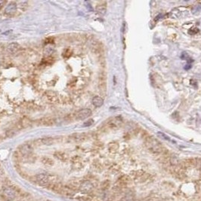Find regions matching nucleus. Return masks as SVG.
<instances>
[{
	"label": "nucleus",
	"mask_w": 201,
	"mask_h": 201,
	"mask_svg": "<svg viewBox=\"0 0 201 201\" xmlns=\"http://www.w3.org/2000/svg\"><path fill=\"white\" fill-rule=\"evenodd\" d=\"M146 148L147 150L154 154H164L166 148L163 146L160 142L153 136H147L144 140Z\"/></svg>",
	"instance_id": "obj_1"
},
{
	"label": "nucleus",
	"mask_w": 201,
	"mask_h": 201,
	"mask_svg": "<svg viewBox=\"0 0 201 201\" xmlns=\"http://www.w3.org/2000/svg\"><path fill=\"white\" fill-rule=\"evenodd\" d=\"M132 177L133 178V180L136 181H138L139 183H144L146 181L148 180L150 178V175L146 173L143 170H136L131 173Z\"/></svg>",
	"instance_id": "obj_2"
},
{
	"label": "nucleus",
	"mask_w": 201,
	"mask_h": 201,
	"mask_svg": "<svg viewBox=\"0 0 201 201\" xmlns=\"http://www.w3.org/2000/svg\"><path fill=\"white\" fill-rule=\"evenodd\" d=\"M150 80L151 82L152 86H153L156 88H160L163 86V81L162 79L161 76L157 72H153L150 75Z\"/></svg>",
	"instance_id": "obj_3"
},
{
	"label": "nucleus",
	"mask_w": 201,
	"mask_h": 201,
	"mask_svg": "<svg viewBox=\"0 0 201 201\" xmlns=\"http://www.w3.org/2000/svg\"><path fill=\"white\" fill-rule=\"evenodd\" d=\"M123 119L120 117H112L108 121V125L110 128L111 129H119L123 125Z\"/></svg>",
	"instance_id": "obj_4"
},
{
	"label": "nucleus",
	"mask_w": 201,
	"mask_h": 201,
	"mask_svg": "<svg viewBox=\"0 0 201 201\" xmlns=\"http://www.w3.org/2000/svg\"><path fill=\"white\" fill-rule=\"evenodd\" d=\"M132 182V179L131 176L128 175H121L119 179H117V185L121 188H125L131 185Z\"/></svg>",
	"instance_id": "obj_5"
},
{
	"label": "nucleus",
	"mask_w": 201,
	"mask_h": 201,
	"mask_svg": "<svg viewBox=\"0 0 201 201\" xmlns=\"http://www.w3.org/2000/svg\"><path fill=\"white\" fill-rule=\"evenodd\" d=\"M3 197L7 200H13L16 197V191L12 187H6L3 190Z\"/></svg>",
	"instance_id": "obj_6"
},
{
	"label": "nucleus",
	"mask_w": 201,
	"mask_h": 201,
	"mask_svg": "<svg viewBox=\"0 0 201 201\" xmlns=\"http://www.w3.org/2000/svg\"><path fill=\"white\" fill-rule=\"evenodd\" d=\"M98 88L100 93L102 95H105L107 92V82H106V76L104 74H101L98 80Z\"/></svg>",
	"instance_id": "obj_7"
},
{
	"label": "nucleus",
	"mask_w": 201,
	"mask_h": 201,
	"mask_svg": "<svg viewBox=\"0 0 201 201\" xmlns=\"http://www.w3.org/2000/svg\"><path fill=\"white\" fill-rule=\"evenodd\" d=\"M93 188H94L93 184H92V182H91L90 181H84L80 183V191H82V192L89 193V192H91V191L93 190Z\"/></svg>",
	"instance_id": "obj_8"
},
{
	"label": "nucleus",
	"mask_w": 201,
	"mask_h": 201,
	"mask_svg": "<svg viewBox=\"0 0 201 201\" xmlns=\"http://www.w3.org/2000/svg\"><path fill=\"white\" fill-rule=\"evenodd\" d=\"M36 181L40 185L45 186L49 183V177L46 173H40L36 175Z\"/></svg>",
	"instance_id": "obj_9"
},
{
	"label": "nucleus",
	"mask_w": 201,
	"mask_h": 201,
	"mask_svg": "<svg viewBox=\"0 0 201 201\" xmlns=\"http://www.w3.org/2000/svg\"><path fill=\"white\" fill-rule=\"evenodd\" d=\"M91 115L92 111L89 109H82L76 113V117L80 120H84L91 116Z\"/></svg>",
	"instance_id": "obj_10"
},
{
	"label": "nucleus",
	"mask_w": 201,
	"mask_h": 201,
	"mask_svg": "<svg viewBox=\"0 0 201 201\" xmlns=\"http://www.w3.org/2000/svg\"><path fill=\"white\" fill-rule=\"evenodd\" d=\"M19 151H20L22 155L27 156L30 155V154L33 152V148L29 144H24V145H22L20 146Z\"/></svg>",
	"instance_id": "obj_11"
},
{
	"label": "nucleus",
	"mask_w": 201,
	"mask_h": 201,
	"mask_svg": "<svg viewBox=\"0 0 201 201\" xmlns=\"http://www.w3.org/2000/svg\"><path fill=\"white\" fill-rule=\"evenodd\" d=\"M19 49H20V45H19V44L16 43V42L11 43V44L8 45V47H7V51H8V53H10V54H14V53H16Z\"/></svg>",
	"instance_id": "obj_12"
},
{
	"label": "nucleus",
	"mask_w": 201,
	"mask_h": 201,
	"mask_svg": "<svg viewBox=\"0 0 201 201\" xmlns=\"http://www.w3.org/2000/svg\"><path fill=\"white\" fill-rule=\"evenodd\" d=\"M59 194H61L62 195L67 196V197H71V196H73L74 194V190H73L70 187H64V186H63Z\"/></svg>",
	"instance_id": "obj_13"
},
{
	"label": "nucleus",
	"mask_w": 201,
	"mask_h": 201,
	"mask_svg": "<svg viewBox=\"0 0 201 201\" xmlns=\"http://www.w3.org/2000/svg\"><path fill=\"white\" fill-rule=\"evenodd\" d=\"M17 9V4L15 2H10L8 5L6 6L5 12L8 14H14Z\"/></svg>",
	"instance_id": "obj_14"
},
{
	"label": "nucleus",
	"mask_w": 201,
	"mask_h": 201,
	"mask_svg": "<svg viewBox=\"0 0 201 201\" xmlns=\"http://www.w3.org/2000/svg\"><path fill=\"white\" fill-rule=\"evenodd\" d=\"M92 104H93L95 107H101L104 104V100L101 96H94L93 99H92Z\"/></svg>",
	"instance_id": "obj_15"
},
{
	"label": "nucleus",
	"mask_w": 201,
	"mask_h": 201,
	"mask_svg": "<svg viewBox=\"0 0 201 201\" xmlns=\"http://www.w3.org/2000/svg\"><path fill=\"white\" fill-rule=\"evenodd\" d=\"M118 148H119V145L117 142H110L108 145V150L110 153H116Z\"/></svg>",
	"instance_id": "obj_16"
},
{
	"label": "nucleus",
	"mask_w": 201,
	"mask_h": 201,
	"mask_svg": "<svg viewBox=\"0 0 201 201\" xmlns=\"http://www.w3.org/2000/svg\"><path fill=\"white\" fill-rule=\"evenodd\" d=\"M55 157L56 158H58V160L63 161H66V160L67 159V154L63 152V151H57V152H55Z\"/></svg>",
	"instance_id": "obj_17"
},
{
	"label": "nucleus",
	"mask_w": 201,
	"mask_h": 201,
	"mask_svg": "<svg viewBox=\"0 0 201 201\" xmlns=\"http://www.w3.org/2000/svg\"><path fill=\"white\" fill-rule=\"evenodd\" d=\"M41 162L43 163L44 165L46 166H49V167H51V166L54 165V161H53L52 158H50V157H42V159H41Z\"/></svg>",
	"instance_id": "obj_18"
},
{
	"label": "nucleus",
	"mask_w": 201,
	"mask_h": 201,
	"mask_svg": "<svg viewBox=\"0 0 201 201\" xmlns=\"http://www.w3.org/2000/svg\"><path fill=\"white\" fill-rule=\"evenodd\" d=\"M55 51V48L52 45H48L46 46V48H45V49H44V54L46 55V56H50L51 54L54 52Z\"/></svg>",
	"instance_id": "obj_19"
},
{
	"label": "nucleus",
	"mask_w": 201,
	"mask_h": 201,
	"mask_svg": "<svg viewBox=\"0 0 201 201\" xmlns=\"http://www.w3.org/2000/svg\"><path fill=\"white\" fill-rule=\"evenodd\" d=\"M73 138H74V140H75V141L82 142V141H84V140H86V136L85 134H74V135H73Z\"/></svg>",
	"instance_id": "obj_20"
},
{
	"label": "nucleus",
	"mask_w": 201,
	"mask_h": 201,
	"mask_svg": "<svg viewBox=\"0 0 201 201\" xmlns=\"http://www.w3.org/2000/svg\"><path fill=\"white\" fill-rule=\"evenodd\" d=\"M96 10H97V11L98 12H99L100 14H105L106 10H107L105 3L98 5H97V7H96Z\"/></svg>",
	"instance_id": "obj_21"
},
{
	"label": "nucleus",
	"mask_w": 201,
	"mask_h": 201,
	"mask_svg": "<svg viewBox=\"0 0 201 201\" xmlns=\"http://www.w3.org/2000/svg\"><path fill=\"white\" fill-rule=\"evenodd\" d=\"M42 142L46 145H51L54 143V140L52 137H45L42 139Z\"/></svg>",
	"instance_id": "obj_22"
},
{
	"label": "nucleus",
	"mask_w": 201,
	"mask_h": 201,
	"mask_svg": "<svg viewBox=\"0 0 201 201\" xmlns=\"http://www.w3.org/2000/svg\"><path fill=\"white\" fill-rule=\"evenodd\" d=\"M21 123L24 127H29L30 126H31V121L27 117H24L21 121Z\"/></svg>",
	"instance_id": "obj_23"
},
{
	"label": "nucleus",
	"mask_w": 201,
	"mask_h": 201,
	"mask_svg": "<svg viewBox=\"0 0 201 201\" xmlns=\"http://www.w3.org/2000/svg\"><path fill=\"white\" fill-rule=\"evenodd\" d=\"M110 186V181H108V180L104 181L101 185V188L102 190H108Z\"/></svg>",
	"instance_id": "obj_24"
},
{
	"label": "nucleus",
	"mask_w": 201,
	"mask_h": 201,
	"mask_svg": "<svg viewBox=\"0 0 201 201\" xmlns=\"http://www.w3.org/2000/svg\"><path fill=\"white\" fill-rule=\"evenodd\" d=\"M42 123L45 124V125L48 126L52 125V124H53V121L50 119V118H46V119L42 120Z\"/></svg>",
	"instance_id": "obj_25"
},
{
	"label": "nucleus",
	"mask_w": 201,
	"mask_h": 201,
	"mask_svg": "<svg viewBox=\"0 0 201 201\" xmlns=\"http://www.w3.org/2000/svg\"><path fill=\"white\" fill-rule=\"evenodd\" d=\"M157 134H158V136H159V137L163 138V139H164V140H169V138L165 134H163V133H162V132H158Z\"/></svg>",
	"instance_id": "obj_26"
},
{
	"label": "nucleus",
	"mask_w": 201,
	"mask_h": 201,
	"mask_svg": "<svg viewBox=\"0 0 201 201\" xmlns=\"http://www.w3.org/2000/svg\"><path fill=\"white\" fill-rule=\"evenodd\" d=\"M94 123L93 120L92 119L89 120V121H86L83 123V126L84 127H90L91 125H92V123Z\"/></svg>",
	"instance_id": "obj_27"
},
{
	"label": "nucleus",
	"mask_w": 201,
	"mask_h": 201,
	"mask_svg": "<svg viewBox=\"0 0 201 201\" xmlns=\"http://www.w3.org/2000/svg\"><path fill=\"white\" fill-rule=\"evenodd\" d=\"M6 135H7L8 137H12V136H13L14 135V132L13 130H9V131L6 133Z\"/></svg>",
	"instance_id": "obj_28"
},
{
	"label": "nucleus",
	"mask_w": 201,
	"mask_h": 201,
	"mask_svg": "<svg viewBox=\"0 0 201 201\" xmlns=\"http://www.w3.org/2000/svg\"><path fill=\"white\" fill-rule=\"evenodd\" d=\"M6 3L5 1H4V0H0V9L3 7V6L5 5V4Z\"/></svg>",
	"instance_id": "obj_29"
}]
</instances>
